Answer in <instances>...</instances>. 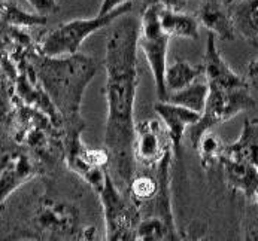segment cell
<instances>
[{"label":"cell","instance_id":"cell-1","mask_svg":"<svg viewBox=\"0 0 258 241\" xmlns=\"http://www.w3.org/2000/svg\"><path fill=\"white\" fill-rule=\"evenodd\" d=\"M127 15V14H125ZM119 17L106 40V103L108 121L105 144L109 159V173L116 186L128 192L135 176V121L133 109L139 85L138 37L141 20Z\"/></svg>","mask_w":258,"mask_h":241},{"label":"cell","instance_id":"cell-2","mask_svg":"<svg viewBox=\"0 0 258 241\" xmlns=\"http://www.w3.org/2000/svg\"><path fill=\"white\" fill-rule=\"evenodd\" d=\"M97 69L99 63L94 58L81 54L66 57L43 55L39 67V76L48 96L78 134L84 127L79 115L81 100Z\"/></svg>","mask_w":258,"mask_h":241},{"label":"cell","instance_id":"cell-3","mask_svg":"<svg viewBox=\"0 0 258 241\" xmlns=\"http://www.w3.org/2000/svg\"><path fill=\"white\" fill-rule=\"evenodd\" d=\"M132 8H133V3L127 2L105 15H97L88 20H74V21L64 23L45 36L40 45V51L46 57H66V55L78 54L81 45L88 36L105 29L119 17L128 14Z\"/></svg>","mask_w":258,"mask_h":241},{"label":"cell","instance_id":"cell-4","mask_svg":"<svg viewBox=\"0 0 258 241\" xmlns=\"http://www.w3.org/2000/svg\"><path fill=\"white\" fill-rule=\"evenodd\" d=\"M255 100L249 94V87L222 90L218 87H209V94L206 99L205 109L196 124L186 130V137L196 149L200 137L215 127L227 122L243 110L252 109Z\"/></svg>","mask_w":258,"mask_h":241},{"label":"cell","instance_id":"cell-5","mask_svg":"<svg viewBox=\"0 0 258 241\" xmlns=\"http://www.w3.org/2000/svg\"><path fill=\"white\" fill-rule=\"evenodd\" d=\"M160 6H161L160 3H154L142 9L138 46L142 49L151 67L155 81L158 100H166L167 90H166L164 74L167 69V43L170 37L161 29L160 18H158Z\"/></svg>","mask_w":258,"mask_h":241},{"label":"cell","instance_id":"cell-6","mask_svg":"<svg viewBox=\"0 0 258 241\" xmlns=\"http://www.w3.org/2000/svg\"><path fill=\"white\" fill-rule=\"evenodd\" d=\"M105 208L106 238L108 240H135L139 211L118 191L111 173L103 189L99 194Z\"/></svg>","mask_w":258,"mask_h":241},{"label":"cell","instance_id":"cell-7","mask_svg":"<svg viewBox=\"0 0 258 241\" xmlns=\"http://www.w3.org/2000/svg\"><path fill=\"white\" fill-rule=\"evenodd\" d=\"M167 152H173L172 141L157 119H147L135 125L133 155L135 161L144 167H157Z\"/></svg>","mask_w":258,"mask_h":241},{"label":"cell","instance_id":"cell-8","mask_svg":"<svg viewBox=\"0 0 258 241\" xmlns=\"http://www.w3.org/2000/svg\"><path fill=\"white\" fill-rule=\"evenodd\" d=\"M217 36L209 32L208 42H206V51H205V63H203V76L209 87H218L222 90H234V88H243L249 87L246 79L234 73L231 67L225 63L221 57L217 42Z\"/></svg>","mask_w":258,"mask_h":241},{"label":"cell","instance_id":"cell-9","mask_svg":"<svg viewBox=\"0 0 258 241\" xmlns=\"http://www.w3.org/2000/svg\"><path fill=\"white\" fill-rule=\"evenodd\" d=\"M154 110L161 118V121L167 130V134L172 141L173 153L179 156L182 138L186 134V130L199 121L202 113L189 110L184 106L163 102V100H158V103L154 104Z\"/></svg>","mask_w":258,"mask_h":241},{"label":"cell","instance_id":"cell-10","mask_svg":"<svg viewBox=\"0 0 258 241\" xmlns=\"http://www.w3.org/2000/svg\"><path fill=\"white\" fill-rule=\"evenodd\" d=\"M199 24L221 40H234L236 30L228 5L221 0H203L197 12Z\"/></svg>","mask_w":258,"mask_h":241},{"label":"cell","instance_id":"cell-11","mask_svg":"<svg viewBox=\"0 0 258 241\" xmlns=\"http://www.w3.org/2000/svg\"><path fill=\"white\" fill-rule=\"evenodd\" d=\"M220 163L224 169L227 186L233 191L242 192L246 198H252L258 189L257 167L249 163L228 156H221Z\"/></svg>","mask_w":258,"mask_h":241},{"label":"cell","instance_id":"cell-12","mask_svg":"<svg viewBox=\"0 0 258 241\" xmlns=\"http://www.w3.org/2000/svg\"><path fill=\"white\" fill-rule=\"evenodd\" d=\"M236 35L258 48V0H234L228 5Z\"/></svg>","mask_w":258,"mask_h":241},{"label":"cell","instance_id":"cell-13","mask_svg":"<svg viewBox=\"0 0 258 241\" xmlns=\"http://www.w3.org/2000/svg\"><path fill=\"white\" fill-rule=\"evenodd\" d=\"M161 29L169 37L199 39V20L184 11H175L167 6H160L158 12Z\"/></svg>","mask_w":258,"mask_h":241},{"label":"cell","instance_id":"cell-14","mask_svg":"<svg viewBox=\"0 0 258 241\" xmlns=\"http://www.w3.org/2000/svg\"><path fill=\"white\" fill-rule=\"evenodd\" d=\"M222 156L249 163L258 169V124L245 119L240 137L231 144H225Z\"/></svg>","mask_w":258,"mask_h":241},{"label":"cell","instance_id":"cell-15","mask_svg":"<svg viewBox=\"0 0 258 241\" xmlns=\"http://www.w3.org/2000/svg\"><path fill=\"white\" fill-rule=\"evenodd\" d=\"M33 174V166L30 164L27 156L14 158L0 173V211L5 206L8 197L20 188L24 182L30 179Z\"/></svg>","mask_w":258,"mask_h":241},{"label":"cell","instance_id":"cell-16","mask_svg":"<svg viewBox=\"0 0 258 241\" xmlns=\"http://www.w3.org/2000/svg\"><path fill=\"white\" fill-rule=\"evenodd\" d=\"M40 223L58 234H75L78 211L68 204H49L40 213Z\"/></svg>","mask_w":258,"mask_h":241},{"label":"cell","instance_id":"cell-17","mask_svg":"<svg viewBox=\"0 0 258 241\" xmlns=\"http://www.w3.org/2000/svg\"><path fill=\"white\" fill-rule=\"evenodd\" d=\"M208 94H209L208 82H197V81H194L192 84H189L188 87H185L182 90L167 93V97L163 102L179 104V106H184V107L189 109V110L202 113L203 109H205V104H206Z\"/></svg>","mask_w":258,"mask_h":241},{"label":"cell","instance_id":"cell-18","mask_svg":"<svg viewBox=\"0 0 258 241\" xmlns=\"http://www.w3.org/2000/svg\"><path fill=\"white\" fill-rule=\"evenodd\" d=\"M200 76H203V64L194 66L189 64L188 61H176L172 66L166 69L164 74V82H166V90L167 93L182 90L197 81Z\"/></svg>","mask_w":258,"mask_h":241},{"label":"cell","instance_id":"cell-19","mask_svg":"<svg viewBox=\"0 0 258 241\" xmlns=\"http://www.w3.org/2000/svg\"><path fill=\"white\" fill-rule=\"evenodd\" d=\"M224 140H222L214 130L206 131L196 146V149L199 150L200 159H202V166L205 169L214 166L215 163H220L221 156L224 155V149H225Z\"/></svg>","mask_w":258,"mask_h":241},{"label":"cell","instance_id":"cell-20","mask_svg":"<svg viewBox=\"0 0 258 241\" xmlns=\"http://www.w3.org/2000/svg\"><path fill=\"white\" fill-rule=\"evenodd\" d=\"M170 238L169 229L166 226V223L163 222V219H160L158 216H147L142 220L138 222L136 225V232H135V240H148V241H157V240H166Z\"/></svg>","mask_w":258,"mask_h":241},{"label":"cell","instance_id":"cell-21","mask_svg":"<svg viewBox=\"0 0 258 241\" xmlns=\"http://www.w3.org/2000/svg\"><path fill=\"white\" fill-rule=\"evenodd\" d=\"M157 192V179L148 174L142 176H133L128 195L136 203H149Z\"/></svg>","mask_w":258,"mask_h":241},{"label":"cell","instance_id":"cell-22","mask_svg":"<svg viewBox=\"0 0 258 241\" xmlns=\"http://www.w3.org/2000/svg\"><path fill=\"white\" fill-rule=\"evenodd\" d=\"M5 17L14 23V24H24V26H33V24H45L46 17L45 15H30L23 11H20L15 6H5Z\"/></svg>","mask_w":258,"mask_h":241},{"label":"cell","instance_id":"cell-23","mask_svg":"<svg viewBox=\"0 0 258 241\" xmlns=\"http://www.w3.org/2000/svg\"><path fill=\"white\" fill-rule=\"evenodd\" d=\"M27 2L39 15H48L58 11V5L55 0H27Z\"/></svg>","mask_w":258,"mask_h":241},{"label":"cell","instance_id":"cell-24","mask_svg":"<svg viewBox=\"0 0 258 241\" xmlns=\"http://www.w3.org/2000/svg\"><path fill=\"white\" fill-rule=\"evenodd\" d=\"M141 3H144V9L149 6V5H154V3H160L163 6H167V8H172L175 11H184L185 5H186V0H139Z\"/></svg>","mask_w":258,"mask_h":241},{"label":"cell","instance_id":"cell-25","mask_svg":"<svg viewBox=\"0 0 258 241\" xmlns=\"http://www.w3.org/2000/svg\"><path fill=\"white\" fill-rule=\"evenodd\" d=\"M127 2H132V0H103L97 15H105V14L111 12L115 8H118V6H121V5H124Z\"/></svg>","mask_w":258,"mask_h":241},{"label":"cell","instance_id":"cell-26","mask_svg":"<svg viewBox=\"0 0 258 241\" xmlns=\"http://www.w3.org/2000/svg\"><path fill=\"white\" fill-rule=\"evenodd\" d=\"M248 79L254 84H258V58L252 60L248 66Z\"/></svg>","mask_w":258,"mask_h":241},{"label":"cell","instance_id":"cell-27","mask_svg":"<svg viewBox=\"0 0 258 241\" xmlns=\"http://www.w3.org/2000/svg\"><path fill=\"white\" fill-rule=\"evenodd\" d=\"M252 198L255 200V203H257V204H258V189H257V191H255V194H254V197H252Z\"/></svg>","mask_w":258,"mask_h":241},{"label":"cell","instance_id":"cell-28","mask_svg":"<svg viewBox=\"0 0 258 241\" xmlns=\"http://www.w3.org/2000/svg\"><path fill=\"white\" fill-rule=\"evenodd\" d=\"M252 122H255V124H258V116H257V118H254V119H252Z\"/></svg>","mask_w":258,"mask_h":241},{"label":"cell","instance_id":"cell-29","mask_svg":"<svg viewBox=\"0 0 258 241\" xmlns=\"http://www.w3.org/2000/svg\"><path fill=\"white\" fill-rule=\"evenodd\" d=\"M231 2H234V0H225V3H227V5H230Z\"/></svg>","mask_w":258,"mask_h":241}]
</instances>
